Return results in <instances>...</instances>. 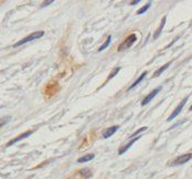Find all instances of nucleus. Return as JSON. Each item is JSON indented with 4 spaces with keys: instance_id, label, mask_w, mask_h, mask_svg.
Wrapping results in <instances>:
<instances>
[{
    "instance_id": "nucleus-1",
    "label": "nucleus",
    "mask_w": 192,
    "mask_h": 179,
    "mask_svg": "<svg viewBox=\"0 0 192 179\" xmlns=\"http://www.w3.org/2000/svg\"><path fill=\"white\" fill-rule=\"evenodd\" d=\"M43 36H44V31H36V32H32L31 34H30V36L23 38L22 40L18 41L17 43L13 44V47H15V48L20 47V45H22V44L28 43L29 41H32V40H34V39H40V38H42Z\"/></svg>"
},
{
    "instance_id": "nucleus-2",
    "label": "nucleus",
    "mask_w": 192,
    "mask_h": 179,
    "mask_svg": "<svg viewBox=\"0 0 192 179\" xmlns=\"http://www.w3.org/2000/svg\"><path fill=\"white\" fill-rule=\"evenodd\" d=\"M137 40V37H136V34L135 33H131L130 36H128V37L125 39V40L119 44V47H118V51L122 52L124 50H127V49H129V48L135 43V41Z\"/></svg>"
},
{
    "instance_id": "nucleus-3",
    "label": "nucleus",
    "mask_w": 192,
    "mask_h": 179,
    "mask_svg": "<svg viewBox=\"0 0 192 179\" xmlns=\"http://www.w3.org/2000/svg\"><path fill=\"white\" fill-rule=\"evenodd\" d=\"M188 99H189V96H185V99L182 100L181 102H180V104H179V105L177 106V108H176V110H174L173 112H172V114H171L170 116L168 117V121H172L173 118H176V117H177L178 115H179V114L181 113L182 108H183V106H185V102L188 101Z\"/></svg>"
},
{
    "instance_id": "nucleus-4",
    "label": "nucleus",
    "mask_w": 192,
    "mask_h": 179,
    "mask_svg": "<svg viewBox=\"0 0 192 179\" xmlns=\"http://www.w3.org/2000/svg\"><path fill=\"white\" fill-rule=\"evenodd\" d=\"M192 158V153L190 154H185V155H182V156H179L178 158H176L172 163H171V166H178V165H183L185 164L187 161H189Z\"/></svg>"
},
{
    "instance_id": "nucleus-5",
    "label": "nucleus",
    "mask_w": 192,
    "mask_h": 179,
    "mask_svg": "<svg viewBox=\"0 0 192 179\" xmlns=\"http://www.w3.org/2000/svg\"><path fill=\"white\" fill-rule=\"evenodd\" d=\"M32 133H33V131H28V132L22 133L21 135L17 136V137H16V138L11 139L10 142H8V143H7V147L11 146V145H13V144H16V143L20 142V140H22V139L28 138V137H29V136H31V135H32Z\"/></svg>"
},
{
    "instance_id": "nucleus-6",
    "label": "nucleus",
    "mask_w": 192,
    "mask_h": 179,
    "mask_svg": "<svg viewBox=\"0 0 192 179\" xmlns=\"http://www.w3.org/2000/svg\"><path fill=\"white\" fill-rule=\"evenodd\" d=\"M117 129H119V126H118V125H117V126H112V127H108V128H106V129H104V132L102 133L103 138H108V137L113 136L117 132Z\"/></svg>"
},
{
    "instance_id": "nucleus-7",
    "label": "nucleus",
    "mask_w": 192,
    "mask_h": 179,
    "mask_svg": "<svg viewBox=\"0 0 192 179\" xmlns=\"http://www.w3.org/2000/svg\"><path fill=\"white\" fill-rule=\"evenodd\" d=\"M159 91H160V88H155V90H153L152 92H150V93H149V94L147 95V96H146L145 99H144V100L142 101V106H144V105H147V104H148V103L150 102V101H151V100L153 99V97H155V96H156L157 94H158V93H159Z\"/></svg>"
},
{
    "instance_id": "nucleus-8",
    "label": "nucleus",
    "mask_w": 192,
    "mask_h": 179,
    "mask_svg": "<svg viewBox=\"0 0 192 179\" xmlns=\"http://www.w3.org/2000/svg\"><path fill=\"white\" fill-rule=\"evenodd\" d=\"M140 138V137H135V138L130 139L129 142H128V144H126V145H124V146H122V148H119V150H118V155H123L124 153H126L127 150L129 149V147L134 144L136 140H138V139Z\"/></svg>"
},
{
    "instance_id": "nucleus-9",
    "label": "nucleus",
    "mask_w": 192,
    "mask_h": 179,
    "mask_svg": "<svg viewBox=\"0 0 192 179\" xmlns=\"http://www.w3.org/2000/svg\"><path fill=\"white\" fill-rule=\"evenodd\" d=\"M166 17H163L162 18V21H161V23H160V26H159V28L156 30V32H155V34H153V39L156 40V39H158L159 38V36L161 34V31H162V29H163V27H165V23H166Z\"/></svg>"
},
{
    "instance_id": "nucleus-10",
    "label": "nucleus",
    "mask_w": 192,
    "mask_h": 179,
    "mask_svg": "<svg viewBox=\"0 0 192 179\" xmlns=\"http://www.w3.org/2000/svg\"><path fill=\"white\" fill-rule=\"evenodd\" d=\"M171 61L170 62H168V63H166V64H165V65H162L161 66V68H160V69H158L156 71V72H155V73H153V77H159L160 74L162 73V72H165V71H166V70L168 69V68H169V66H170V64H171Z\"/></svg>"
},
{
    "instance_id": "nucleus-11",
    "label": "nucleus",
    "mask_w": 192,
    "mask_h": 179,
    "mask_svg": "<svg viewBox=\"0 0 192 179\" xmlns=\"http://www.w3.org/2000/svg\"><path fill=\"white\" fill-rule=\"evenodd\" d=\"M94 157H95L94 154H88V155H85L83 157L79 158V159H77V163H87V161L94 159Z\"/></svg>"
},
{
    "instance_id": "nucleus-12",
    "label": "nucleus",
    "mask_w": 192,
    "mask_h": 179,
    "mask_svg": "<svg viewBox=\"0 0 192 179\" xmlns=\"http://www.w3.org/2000/svg\"><path fill=\"white\" fill-rule=\"evenodd\" d=\"M146 75H147V72H146V71H145V72H144V73H142V75H140V77H138L137 80L135 81L134 83H133V84H131L130 86H129V88H128V90H129V91H130V90H133V88H134L135 86H136V85H137V84H139V83H140V82H142V81L144 80V79H145V77H146Z\"/></svg>"
},
{
    "instance_id": "nucleus-13",
    "label": "nucleus",
    "mask_w": 192,
    "mask_h": 179,
    "mask_svg": "<svg viewBox=\"0 0 192 179\" xmlns=\"http://www.w3.org/2000/svg\"><path fill=\"white\" fill-rule=\"evenodd\" d=\"M110 41H112V36H108V38L106 39V41L104 42V44L102 45V47H99V49H98V52L103 51V50H105L106 48L108 47L109 44H110Z\"/></svg>"
},
{
    "instance_id": "nucleus-14",
    "label": "nucleus",
    "mask_w": 192,
    "mask_h": 179,
    "mask_svg": "<svg viewBox=\"0 0 192 179\" xmlns=\"http://www.w3.org/2000/svg\"><path fill=\"white\" fill-rule=\"evenodd\" d=\"M119 71H120V68H115V69H114V70L112 71V72H110V74L108 75V77H107V81L112 80V79H113L114 77H116L117 73H118Z\"/></svg>"
},
{
    "instance_id": "nucleus-15",
    "label": "nucleus",
    "mask_w": 192,
    "mask_h": 179,
    "mask_svg": "<svg viewBox=\"0 0 192 179\" xmlns=\"http://www.w3.org/2000/svg\"><path fill=\"white\" fill-rule=\"evenodd\" d=\"M150 6H151V2H148V4H146L145 7H142L140 9H139V10L137 11V15H142L144 12H146V11H147L149 8H150Z\"/></svg>"
},
{
    "instance_id": "nucleus-16",
    "label": "nucleus",
    "mask_w": 192,
    "mask_h": 179,
    "mask_svg": "<svg viewBox=\"0 0 192 179\" xmlns=\"http://www.w3.org/2000/svg\"><path fill=\"white\" fill-rule=\"evenodd\" d=\"M8 120H10V117H4V118H0V127H2L4 125L7 124Z\"/></svg>"
},
{
    "instance_id": "nucleus-17",
    "label": "nucleus",
    "mask_w": 192,
    "mask_h": 179,
    "mask_svg": "<svg viewBox=\"0 0 192 179\" xmlns=\"http://www.w3.org/2000/svg\"><path fill=\"white\" fill-rule=\"evenodd\" d=\"M146 129H147V127H142V128H139V129H138L137 132H135L134 134H133V135H131V138H133V137H136V135H138V134H139V133L144 132V131H146Z\"/></svg>"
},
{
    "instance_id": "nucleus-18",
    "label": "nucleus",
    "mask_w": 192,
    "mask_h": 179,
    "mask_svg": "<svg viewBox=\"0 0 192 179\" xmlns=\"http://www.w3.org/2000/svg\"><path fill=\"white\" fill-rule=\"evenodd\" d=\"M53 2V0H50V1H47V2H43V4H42V7H45L47 4H52Z\"/></svg>"
},
{
    "instance_id": "nucleus-19",
    "label": "nucleus",
    "mask_w": 192,
    "mask_h": 179,
    "mask_svg": "<svg viewBox=\"0 0 192 179\" xmlns=\"http://www.w3.org/2000/svg\"><path fill=\"white\" fill-rule=\"evenodd\" d=\"M139 2V0H135V1H130V4H137Z\"/></svg>"
},
{
    "instance_id": "nucleus-20",
    "label": "nucleus",
    "mask_w": 192,
    "mask_h": 179,
    "mask_svg": "<svg viewBox=\"0 0 192 179\" xmlns=\"http://www.w3.org/2000/svg\"><path fill=\"white\" fill-rule=\"evenodd\" d=\"M189 110H190V111H192V105L190 106V108H189Z\"/></svg>"
}]
</instances>
